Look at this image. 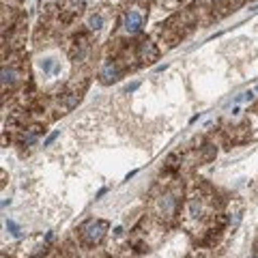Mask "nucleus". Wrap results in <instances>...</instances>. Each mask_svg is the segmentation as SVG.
Segmentation results:
<instances>
[{
    "mask_svg": "<svg viewBox=\"0 0 258 258\" xmlns=\"http://www.w3.org/2000/svg\"><path fill=\"white\" fill-rule=\"evenodd\" d=\"M43 132H45V127L41 123L24 125L22 129H18V144H20V147H32Z\"/></svg>",
    "mask_w": 258,
    "mask_h": 258,
    "instance_id": "7",
    "label": "nucleus"
},
{
    "mask_svg": "<svg viewBox=\"0 0 258 258\" xmlns=\"http://www.w3.org/2000/svg\"><path fill=\"white\" fill-rule=\"evenodd\" d=\"M125 71H129V67L125 64V60L120 58L118 54H112L103 60L101 69H99V80L101 84H112V82H118L120 78L125 76Z\"/></svg>",
    "mask_w": 258,
    "mask_h": 258,
    "instance_id": "4",
    "label": "nucleus"
},
{
    "mask_svg": "<svg viewBox=\"0 0 258 258\" xmlns=\"http://www.w3.org/2000/svg\"><path fill=\"white\" fill-rule=\"evenodd\" d=\"M91 35H93L91 30H82V32H78V35L71 37V43L67 47L71 60L82 62V60L88 58V54H91V50H93V39H91Z\"/></svg>",
    "mask_w": 258,
    "mask_h": 258,
    "instance_id": "5",
    "label": "nucleus"
},
{
    "mask_svg": "<svg viewBox=\"0 0 258 258\" xmlns=\"http://www.w3.org/2000/svg\"><path fill=\"white\" fill-rule=\"evenodd\" d=\"M103 24H106V15H103L101 11H93L91 15H88V20H86V30L99 32L103 28Z\"/></svg>",
    "mask_w": 258,
    "mask_h": 258,
    "instance_id": "8",
    "label": "nucleus"
},
{
    "mask_svg": "<svg viewBox=\"0 0 258 258\" xmlns=\"http://www.w3.org/2000/svg\"><path fill=\"white\" fill-rule=\"evenodd\" d=\"M110 235V222L101 220V217H91L78 226L76 230V241L78 247L82 249H93L103 243V239Z\"/></svg>",
    "mask_w": 258,
    "mask_h": 258,
    "instance_id": "3",
    "label": "nucleus"
},
{
    "mask_svg": "<svg viewBox=\"0 0 258 258\" xmlns=\"http://www.w3.org/2000/svg\"><path fill=\"white\" fill-rule=\"evenodd\" d=\"M241 217H243V209H241V207H237V209H232V211H228V217H226V220H228V228L235 230L237 226L241 224Z\"/></svg>",
    "mask_w": 258,
    "mask_h": 258,
    "instance_id": "10",
    "label": "nucleus"
},
{
    "mask_svg": "<svg viewBox=\"0 0 258 258\" xmlns=\"http://www.w3.org/2000/svg\"><path fill=\"white\" fill-rule=\"evenodd\" d=\"M7 230H11V235H13V237H20V226L15 224L13 220L7 222Z\"/></svg>",
    "mask_w": 258,
    "mask_h": 258,
    "instance_id": "11",
    "label": "nucleus"
},
{
    "mask_svg": "<svg viewBox=\"0 0 258 258\" xmlns=\"http://www.w3.org/2000/svg\"><path fill=\"white\" fill-rule=\"evenodd\" d=\"M215 155H217V147L213 142H207L205 147H200V161H205L207 164V161H211Z\"/></svg>",
    "mask_w": 258,
    "mask_h": 258,
    "instance_id": "9",
    "label": "nucleus"
},
{
    "mask_svg": "<svg viewBox=\"0 0 258 258\" xmlns=\"http://www.w3.org/2000/svg\"><path fill=\"white\" fill-rule=\"evenodd\" d=\"M183 200H185L183 198V185L179 181L166 185V187L153 198V209H151L153 220L159 222V224H172L176 217H181Z\"/></svg>",
    "mask_w": 258,
    "mask_h": 258,
    "instance_id": "1",
    "label": "nucleus"
},
{
    "mask_svg": "<svg viewBox=\"0 0 258 258\" xmlns=\"http://www.w3.org/2000/svg\"><path fill=\"white\" fill-rule=\"evenodd\" d=\"M254 110H256V114H258V103H256V108H254Z\"/></svg>",
    "mask_w": 258,
    "mask_h": 258,
    "instance_id": "13",
    "label": "nucleus"
},
{
    "mask_svg": "<svg viewBox=\"0 0 258 258\" xmlns=\"http://www.w3.org/2000/svg\"><path fill=\"white\" fill-rule=\"evenodd\" d=\"M256 91H258V86H256Z\"/></svg>",
    "mask_w": 258,
    "mask_h": 258,
    "instance_id": "14",
    "label": "nucleus"
},
{
    "mask_svg": "<svg viewBox=\"0 0 258 258\" xmlns=\"http://www.w3.org/2000/svg\"><path fill=\"white\" fill-rule=\"evenodd\" d=\"M147 13H149L147 0H127L123 11H120V32H123L127 39L138 37L144 30Z\"/></svg>",
    "mask_w": 258,
    "mask_h": 258,
    "instance_id": "2",
    "label": "nucleus"
},
{
    "mask_svg": "<svg viewBox=\"0 0 258 258\" xmlns=\"http://www.w3.org/2000/svg\"><path fill=\"white\" fill-rule=\"evenodd\" d=\"M56 136H58V134H52V136H50V138H47V140H45V147H47V144H52V142L56 140Z\"/></svg>",
    "mask_w": 258,
    "mask_h": 258,
    "instance_id": "12",
    "label": "nucleus"
},
{
    "mask_svg": "<svg viewBox=\"0 0 258 258\" xmlns=\"http://www.w3.org/2000/svg\"><path fill=\"white\" fill-rule=\"evenodd\" d=\"M134 50H136V58H138V64L142 67V64H151V62H155L159 60V45L153 41V39H140L138 43L134 45Z\"/></svg>",
    "mask_w": 258,
    "mask_h": 258,
    "instance_id": "6",
    "label": "nucleus"
}]
</instances>
